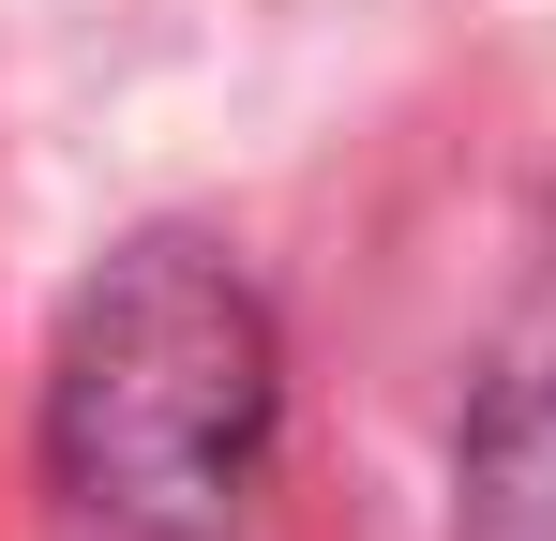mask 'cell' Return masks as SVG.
Returning <instances> with one entry per match:
<instances>
[{"label":"cell","mask_w":556,"mask_h":541,"mask_svg":"<svg viewBox=\"0 0 556 541\" xmlns=\"http://www.w3.org/2000/svg\"><path fill=\"white\" fill-rule=\"evenodd\" d=\"M256 422H271L256 301H241L211 256L151 241V256L76 316V361H61V481L91 496L105 527L195 541L226 496H241Z\"/></svg>","instance_id":"1"}]
</instances>
